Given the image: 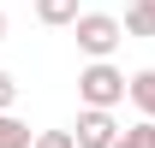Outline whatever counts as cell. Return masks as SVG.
I'll use <instances>...</instances> for the list:
<instances>
[{
  "label": "cell",
  "mask_w": 155,
  "mask_h": 148,
  "mask_svg": "<svg viewBox=\"0 0 155 148\" xmlns=\"http://www.w3.org/2000/svg\"><path fill=\"white\" fill-rule=\"evenodd\" d=\"M78 101H84V107H107V113H114L119 101H125V71H119L114 59H90V65L78 71Z\"/></svg>",
  "instance_id": "6da1fadb"
},
{
  "label": "cell",
  "mask_w": 155,
  "mask_h": 148,
  "mask_svg": "<svg viewBox=\"0 0 155 148\" xmlns=\"http://www.w3.org/2000/svg\"><path fill=\"white\" fill-rule=\"evenodd\" d=\"M66 30L78 36V48H84L90 59H114V48L125 42V30H119V18H114V12H78Z\"/></svg>",
  "instance_id": "7a4b0ae2"
},
{
  "label": "cell",
  "mask_w": 155,
  "mask_h": 148,
  "mask_svg": "<svg viewBox=\"0 0 155 148\" xmlns=\"http://www.w3.org/2000/svg\"><path fill=\"white\" fill-rule=\"evenodd\" d=\"M114 136H119V125H114L107 107H84L78 125H72V142L78 148H114Z\"/></svg>",
  "instance_id": "3957f363"
},
{
  "label": "cell",
  "mask_w": 155,
  "mask_h": 148,
  "mask_svg": "<svg viewBox=\"0 0 155 148\" xmlns=\"http://www.w3.org/2000/svg\"><path fill=\"white\" fill-rule=\"evenodd\" d=\"M125 36H155V0H131L125 6V18H119Z\"/></svg>",
  "instance_id": "277c9868"
},
{
  "label": "cell",
  "mask_w": 155,
  "mask_h": 148,
  "mask_svg": "<svg viewBox=\"0 0 155 148\" xmlns=\"http://www.w3.org/2000/svg\"><path fill=\"white\" fill-rule=\"evenodd\" d=\"M125 95L137 101L143 119H155V65H149V71H137V77H125Z\"/></svg>",
  "instance_id": "5b68a950"
},
{
  "label": "cell",
  "mask_w": 155,
  "mask_h": 148,
  "mask_svg": "<svg viewBox=\"0 0 155 148\" xmlns=\"http://www.w3.org/2000/svg\"><path fill=\"white\" fill-rule=\"evenodd\" d=\"M0 148H30V125L18 113H0Z\"/></svg>",
  "instance_id": "8992f818"
},
{
  "label": "cell",
  "mask_w": 155,
  "mask_h": 148,
  "mask_svg": "<svg viewBox=\"0 0 155 148\" xmlns=\"http://www.w3.org/2000/svg\"><path fill=\"white\" fill-rule=\"evenodd\" d=\"M36 18L60 30V24H72V18H78V0H36Z\"/></svg>",
  "instance_id": "52a82bcc"
},
{
  "label": "cell",
  "mask_w": 155,
  "mask_h": 148,
  "mask_svg": "<svg viewBox=\"0 0 155 148\" xmlns=\"http://www.w3.org/2000/svg\"><path fill=\"white\" fill-rule=\"evenodd\" d=\"M30 148H78L72 130H42V136H30Z\"/></svg>",
  "instance_id": "ba28073f"
},
{
  "label": "cell",
  "mask_w": 155,
  "mask_h": 148,
  "mask_svg": "<svg viewBox=\"0 0 155 148\" xmlns=\"http://www.w3.org/2000/svg\"><path fill=\"white\" fill-rule=\"evenodd\" d=\"M114 148H149V130H143V125H131V130H119V136H114Z\"/></svg>",
  "instance_id": "9c48e42d"
},
{
  "label": "cell",
  "mask_w": 155,
  "mask_h": 148,
  "mask_svg": "<svg viewBox=\"0 0 155 148\" xmlns=\"http://www.w3.org/2000/svg\"><path fill=\"white\" fill-rule=\"evenodd\" d=\"M12 101H18V77L0 71V113H12Z\"/></svg>",
  "instance_id": "30bf717a"
},
{
  "label": "cell",
  "mask_w": 155,
  "mask_h": 148,
  "mask_svg": "<svg viewBox=\"0 0 155 148\" xmlns=\"http://www.w3.org/2000/svg\"><path fill=\"white\" fill-rule=\"evenodd\" d=\"M143 130H149V148H155V119H143Z\"/></svg>",
  "instance_id": "8fae6325"
},
{
  "label": "cell",
  "mask_w": 155,
  "mask_h": 148,
  "mask_svg": "<svg viewBox=\"0 0 155 148\" xmlns=\"http://www.w3.org/2000/svg\"><path fill=\"white\" fill-rule=\"evenodd\" d=\"M0 42H6V6H0Z\"/></svg>",
  "instance_id": "7c38bea8"
}]
</instances>
